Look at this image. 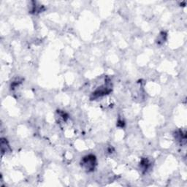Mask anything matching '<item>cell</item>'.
<instances>
[{"label": "cell", "mask_w": 187, "mask_h": 187, "mask_svg": "<svg viewBox=\"0 0 187 187\" xmlns=\"http://www.w3.org/2000/svg\"><path fill=\"white\" fill-rule=\"evenodd\" d=\"M81 167L87 172H92L97 165V158L94 155L89 154L81 159Z\"/></svg>", "instance_id": "obj_1"}, {"label": "cell", "mask_w": 187, "mask_h": 187, "mask_svg": "<svg viewBox=\"0 0 187 187\" xmlns=\"http://www.w3.org/2000/svg\"><path fill=\"white\" fill-rule=\"evenodd\" d=\"M111 91H112V87L111 85L110 84V81H107L103 86H100V87H99L97 89H96L94 91L91 96V100H96V99H97L99 97H101L108 94L109 93L111 92Z\"/></svg>", "instance_id": "obj_2"}, {"label": "cell", "mask_w": 187, "mask_h": 187, "mask_svg": "<svg viewBox=\"0 0 187 187\" xmlns=\"http://www.w3.org/2000/svg\"><path fill=\"white\" fill-rule=\"evenodd\" d=\"M175 138L178 142L181 143V144H185L186 143V135L185 132H183L182 130H178L175 132Z\"/></svg>", "instance_id": "obj_3"}, {"label": "cell", "mask_w": 187, "mask_h": 187, "mask_svg": "<svg viewBox=\"0 0 187 187\" xmlns=\"http://www.w3.org/2000/svg\"><path fill=\"white\" fill-rule=\"evenodd\" d=\"M150 166H151V162H149V160H148V159L146 158L142 159L141 162H140V167L143 173L146 172V171L148 170V168L150 167Z\"/></svg>", "instance_id": "obj_4"}, {"label": "cell", "mask_w": 187, "mask_h": 187, "mask_svg": "<svg viewBox=\"0 0 187 187\" xmlns=\"http://www.w3.org/2000/svg\"><path fill=\"white\" fill-rule=\"evenodd\" d=\"M44 10L45 8L43 5H37L36 4V2H33V5L30 10V13H33V14H37V13H42V11Z\"/></svg>", "instance_id": "obj_5"}, {"label": "cell", "mask_w": 187, "mask_h": 187, "mask_svg": "<svg viewBox=\"0 0 187 187\" xmlns=\"http://www.w3.org/2000/svg\"><path fill=\"white\" fill-rule=\"evenodd\" d=\"M1 150H2V153L4 154L8 152V151H10V145L8 144V142L7 141L6 139H4V138H2L1 140Z\"/></svg>", "instance_id": "obj_6"}, {"label": "cell", "mask_w": 187, "mask_h": 187, "mask_svg": "<svg viewBox=\"0 0 187 187\" xmlns=\"http://www.w3.org/2000/svg\"><path fill=\"white\" fill-rule=\"evenodd\" d=\"M167 33L166 32H161L160 34L158 35L157 40V43L158 45H162L163 43L165 42L166 40H167Z\"/></svg>", "instance_id": "obj_7"}]
</instances>
